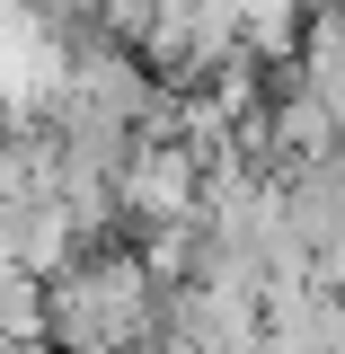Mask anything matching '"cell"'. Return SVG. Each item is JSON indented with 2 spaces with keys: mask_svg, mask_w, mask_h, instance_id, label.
<instances>
[{
  "mask_svg": "<svg viewBox=\"0 0 345 354\" xmlns=\"http://www.w3.org/2000/svg\"><path fill=\"white\" fill-rule=\"evenodd\" d=\"M151 319H160V274L133 248L71 257L44 283V337L62 354H142Z\"/></svg>",
  "mask_w": 345,
  "mask_h": 354,
  "instance_id": "cell-1",
  "label": "cell"
},
{
  "mask_svg": "<svg viewBox=\"0 0 345 354\" xmlns=\"http://www.w3.org/2000/svg\"><path fill=\"white\" fill-rule=\"evenodd\" d=\"M257 354H345V292L319 274L265 283L257 292Z\"/></svg>",
  "mask_w": 345,
  "mask_h": 354,
  "instance_id": "cell-2",
  "label": "cell"
}]
</instances>
